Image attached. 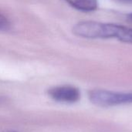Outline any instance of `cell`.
I'll list each match as a JSON object with an SVG mask.
<instances>
[{"label": "cell", "mask_w": 132, "mask_h": 132, "mask_svg": "<svg viewBox=\"0 0 132 132\" xmlns=\"http://www.w3.org/2000/svg\"><path fill=\"white\" fill-rule=\"evenodd\" d=\"M4 132H15V131H4Z\"/></svg>", "instance_id": "7"}, {"label": "cell", "mask_w": 132, "mask_h": 132, "mask_svg": "<svg viewBox=\"0 0 132 132\" xmlns=\"http://www.w3.org/2000/svg\"><path fill=\"white\" fill-rule=\"evenodd\" d=\"M73 8L82 12H93L98 6L97 0H65Z\"/></svg>", "instance_id": "4"}, {"label": "cell", "mask_w": 132, "mask_h": 132, "mask_svg": "<svg viewBox=\"0 0 132 132\" xmlns=\"http://www.w3.org/2000/svg\"><path fill=\"white\" fill-rule=\"evenodd\" d=\"M130 19H131L132 20V14H131V15H130Z\"/></svg>", "instance_id": "8"}, {"label": "cell", "mask_w": 132, "mask_h": 132, "mask_svg": "<svg viewBox=\"0 0 132 132\" xmlns=\"http://www.w3.org/2000/svg\"><path fill=\"white\" fill-rule=\"evenodd\" d=\"M90 101L100 107H111L132 104V92H114L105 90H94L89 94Z\"/></svg>", "instance_id": "2"}, {"label": "cell", "mask_w": 132, "mask_h": 132, "mask_svg": "<svg viewBox=\"0 0 132 132\" xmlns=\"http://www.w3.org/2000/svg\"><path fill=\"white\" fill-rule=\"evenodd\" d=\"M50 97L55 101L66 104L77 102L80 98V90L70 85H62L52 87L49 90Z\"/></svg>", "instance_id": "3"}, {"label": "cell", "mask_w": 132, "mask_h": 132, "mask_svg": "<svg viewBox=\"0 0 132 132\" xmlns=\"http://www.w3.org/2000/svg\"><path fill=\"white\" fill-rule=\"evenodd\" d=\"M73 32L78 36L87 39L112 38L132 43V29L117 24L83 21L73 26Z\"/></svg>", "instance_id": "1"}, {"label": "cell", "mask_w": 132, "mask_h": 132, "mask_svg": "<svg viewBox=\"0 0 132 132\" xmlns=\"http://www.w3.org/2000/svg\"><path fill=\"white\" fill-rule=\"evenodd\" d=\"M118 1L125 3H132V0H118Z\"/></svg>", "instance_id": "6"}, {"label": "cell", "mask_w": 132, "mask_h": 132, "mask_svg": "<svg viewBox=\"0 0 132 132\" xmlns=\"http://www.w3.org/2000/svg\"><path fill=\"white\" fill-rule=\"evenodd\" d=\"M10 29V22L6 17L0 14V32L8 31Z\"/></svg>", "instance_id": "5"}]
</instances>
